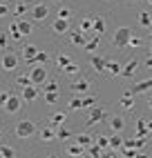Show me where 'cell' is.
<instances>
[{"mask_svg":"<svg viewBox=\"0 0 152 158\" xmlns=\"http://www.w3.org/2000/svg\"><path fill=\"white\" fill-rule=\"evenodd\" d=\"M40 129V125L36 120H31V118H20L16 125H14V136L18 140H29V138H34V136L38 134Z\"/></svg>","mask_w":152,"mask_h":158,"instance_id":"cell-1","label":"cell"},{"mask_svg":"<svg viewBox=\"0 0 152 158\" xmlns=\"http://www.w3.org/2000/svg\"><path fill=\"white\" fill-rule=\"evenodd\" d=\"M20 67V54L14 49H5L0 51V71L2 73H11Z\"/></svg>","mask_w":152,"mask_h":158,"instance_id":"cell-2","label":"cell"},{"mask_svg":"<svg viewBox=\"0 0 152 158\" xmlns=\"http://www.w3.org/2000/svg\"><path fill=\"white\" fill-rule=\"evenodd\" d=\"M51 14V9L45 5V2H36L29 7V18L31 23H42V20H47V16Z\"/></svg>","mask_w":152,"mask_h":158,"instance_id":"cell-3","label":"cell"},{"mask_svg":"<svg viewBox=\"0 0 152 158\" xmlns=\"http://www.w3.org/2000/svg\"><path fill=\"white\" fill-rule=\"evenodd\" d=\"M130 38H132V31H130L127 27H118L114 38H112V47L114 49H125L130 45Z\"/></svg>","mask_w":152,"mask_h":158,"instance_id":"cell-4","label":"cell"},{"mask_svg":"<svg viewBox=\"0 0 152 158\" xmlns=\"http://www.w3.org/2000/svg\"><path fill=\"white\" fill-rule=\"evenodd\" d=\"M20 109H23V98H20V94H11V96L7 98L2 111H5L7 116H18Z\"/></svg>","mask_w":152,"mask_h":158,"instance_id":"cell-5","label":"cell"},{"mask_svg":"<svg viewBox=\"0 0 152 158\" xmlns=\"http://www.w3.org/2000/svg\"><path fill=\"white\" fill-rule=\"evenodd\" d=\"M29 78H31V82H34V85L40 87L49 76H47V69L42 67V65H31V67H29Z\"/></svg>","mask_w":152,"mask_h":158,"instance_id":"cell-6","label":"cell"},{"mask_svg":"<svg viewBox=\"0 0 152 158\" xmlns=\"http://www.w3.org/2000/svg\"><path fill=\"white\" fill-rule=\"evenodd\" d=\"M96 105V96H85V98H72L67 102V107L69 109H85V107H94Z\"/></svg>","mask_w":152,"mask_h":158,"instance_id":"cell-7","label":"cell"},{"mask_svg":"<svg viewBox=\"0 0 152 158\" xmlns=\"http://www.w3.org/2000/svg\"><path fill=\"white\" fill-rule=\"evenodd\" d=\"M38 96H40V87L38 85H29V87L20 89V98H23V102H34Z\"/></svg>","mask_w":152,"mask_h":158,"instance_id":"cell-8","label":"cell"},{"mask_svg":"<svg viewBox=\"0 0 152 158\" xmlns=\"http://www.w3.org/2000/svg\"><path fill=\"white\" fill-rule=\"evenodd\" d=\"M36 138H38L40 143H54V140H56V129L49 127V125H45V127H40V129H38Z\"/></svg>","mask_w":152,"mask_h":158,"instance_id":"cell-9","label":"cell"},{"mask_svg":"<svg viewBox=\"0 0 152 158\" xmlns=\"http://www.w3.org/2000/svg\"><path fill=\"white\" fill-rule=\"evenodd\" d=\"M56 36H63V34H67L69 31V20H65V18H58L56 16V20L51 23V27H49Z\"/></svg>","mask_w":152,"mask_h":158,"instance_id":"cell-10","label":"cell"},{"mask_svg":"<svg viewBox=\"0 0 152 158\" xmlns=\"http://www.w3.org/2000/svg\"><path fill=\"white\" fill-rule=\"evenodd\" d=\"M152 89V78H145V80H139V82H134L132 87H130V94H145V91H150Z\"/></svg>","mask_w":152,"mask_h":158,"instance_id":"cell-11","label":"cell"},{"mask_svg":"<svg viewBox=\"0 0 152 158\" xmlns=\"http://www.w3.org/2000/svg\"><path fill=\"white\" fill-rule=\"evenodd\" d=\"M65 120H67L65 111H54V114L49 116L47 125H49V127H54V129H58V127H63V125H65Z\"/></svg>","mask_w":152,"mask_h":158,"instance_id":"cell-12","label":"cell"},{"mask_svg":"<svg viewBox=\"0 0 152 158\" xmlns=\"http://www.w3.org/2000/svg\"><path fill=\"white\" fill-rule=\"evenodd\" d=\"M103 118H105V109H103V107H92V111H90V116H87V123H85V125L90 127V125L101 123Z\"/></svg>","mask_w":152,"mask_h":158,"instance_id":"cell-13","label":"cell"},{"mask_svg":"<svg viewBox=\"0 0 152 158\" xmlns=\"http://www.w3.org/2000/svg\"><path fill=\"white\" fill-rule=\"evenodd\" d=\"M29 2H16L14 5V9H11V14H14V18L16 20H20V18H25L27 14H29Z\"/></svg>","mask_w":152,"mask_h":158,"instance_id":"cell-14","label":"cell"},{"mask_svg":"<svg viewBox=\"0 0 152 158\" xmlns=\"http://www.w3.org/2000/svg\"><path fill=\"white\" fill-rule=\"evenodd\" d=\"M136 67H139V60H136V58H130V60L125 62V65H123V69H121V76H123V78H130V76H134Z\"/></svg>","mask_w":152,"mask_h":158,"instance_id":"cell-15","label":"cell"},{"mask_svg":"<svg viewBox=\"0 0 152 158\" xmlns=\"http://www.w3.org/2000/svg\"><path fill=\"white\" fill-rule=\"evenodd\" d=\"M0 158H18V149L9 143H0Z\"/></svg>","mask_w":152,"mask_h":158,"instance_id":"cell-16","label":"cell"},{"mask_svg":"<svg viewBox=\"0 0 152 158\" xmlns=\"http://www.w3.org/2000/svg\"><path fill=\"white\" fill-rule=\"evenodd\" d=\"M38 51H40L38 45H23V62H29L31 58L38 54Z\"/></svg>","mask_w":152,"mask_h":158,"instance_id":"cell-17","label":"cell"},{"mask_svg":"<svg viewBox=\"0 0 152 158\" xmlns=\"http://www.w3.org/2000/svg\"><path fill=\"white\" fill-rule=\"evenodd\" d=\"M121 69H123V65L118 60H105V71L107 73H112V76H121Z\"/></svg>","mask_w":152,"mask_h":158,"instance_id":"cell-18","label":"cell"},{"mask_svg":"<svg viewBox=\"0 0 152 158\" xmlns=\"http://www.w3.org/2000/svg\"><path fill=\"white\" fill-rule=\"evenodd\" d=\"M105 60H107V58H103V56H90V65H92L94 71L103 73V71H105Z\"/></svg>","mask_w":152,"mask_h":158,"instance_id":"cell-19","label":"cell"},{"mask_svg":"<svg viewBox=\"0 0 152 158\" xmlns=\"http://www.w3.org/2000/svg\"><path fill=\"white\" fill-rule=\"evenodd\" d=\"M65 156H72V158H78L83 154V147L78 143H72V145H65V149H63Z\"/></svg>","mask_w":152,"mask_h":158,"instance_id":"cell-20","label":"cell"},{"mask_svg":"<svg viewBox=\"0 0 152 158\" xmlns=\"http://www.w3.org/2000/svg\"><path fill=\"white\" fill-rule=\"evenodd\" d=\"M123 127H125V118H121V116H112V118H110V129L114 134H121Z\"/></svg>","mask_w":152,"mask_h":158,"instance_id":"cell-21","label":"cell"},{"mask_svg":"<svg viewBox=\"0 0 152 158\" xmlns=\"http://www.w3.org/2000/svg\"><path fill=\"white\" fill-rule=\"evenodd\" d=\"M38 62H40V65H47V62H49V54H47V51H42V49H40V51H38V54L31 58L29 62H25V65H29V67H31V65H38Z\"/></svg>","mask_w":152,"mask_h":158,"instance_id":"cell-22","label":"cell"},{"mask_svg":"<svg viewBox=\"0 0 152 158\" xmlns=\"http://www.w3.org/2000/svg\"><path fill=\"white\" fill-rule=\"evenodd\" d=\"M18 29H20V34H23V38H27V36H31V31H34V25H31V20L20 18L18 20Z\"/></svg>","mask_w":152,"mask_h":158,"instance_id":"cell-23","label":"cell"},{"mask_svg":"<svg viewBox=\"0 0 152 158\" xmlns=\"http://www.w3.org/2000/svg\"><path fill=\"white\" fill-rule=\"evenodd\" d=\"M7 34H9V38H14V40H23V34H20V29H18V20L14 18L11 23H9V29H7Z\"/></svg>","mask_w":152,"mask_h":158,"instance_id":"cell-24","label":"cell"},{"mask_svg":"<svg viewBox=\"0 0 152 158\" xmlns=\"http://www.w3.org/2000/svg\"><path fill=\"white\" fill-rule=\"evenodd\" d=\"M72 91H87L90 89V80L87 78H78V80H74L72 85H69Z\"/></svg>","mask_w":152,"mask_h":158,"instance_id":"cell-25","label":"cell"},{"mask_svg":"<svg viewBox=\"0 0 152 158\" xmlns=\"http://www.w3.org/2000/svg\"><path fill=\"white\" fill-rule=\"evenodd\" d=\"M145 140H148V138L139 136V138H127V140H123V145L127 147V149H139V147H143V145H145Z\"/></svg>","mask_w":152,"mask_h":158,"instance_id":"cell-26","label":"cell"},{"mask_svg":"<svg viewBox=\"0 0 152 158\" xmlns=\"http://www.w3.org/2000/svg\"><path fill=\"white\" fill-rule=\"evenodd\" d=\"M92 29L96 31V36H101L105 31V20L101 16H92Z\"/></svg>","mask_w":152,"mask_h":158,"instance_id":"cell-27","label":"cell"},{"mask_svg":"<svg viewBox=\"0 0 152 158\" xmlns=\"http://www.w3.org/2000/svg\"><path fill=\"white\" fill-rule=\"evenodd\" d=\"M14 85H16L18 89H23V87H29V85H34V82H31V78H29V73H20V76H16V80H14Z\"/></svg>","mask_w":152,"mask_h":158,"instance_id":"cell-28","label":"cell"},{"mask_svg":"<svg viewBox=\"0 0 152 158\" xmlns=\"http://www.w3.org/2000/svg\"><path fill=\"white\" fill-rule=\"evenodd\" d=\"M118 105H121L123 109H132V107H134V94L125 91L123 96H121V102H118Z\"/></svg>","mask_w":152,"mask_h":158,"instance_id":"cell-29","label":"cell"},{"mask_svg":"<svg viewBox=\"0 0 152 158\" xmlns=\"http://www.w3.org/2000/svg\"><path fill=\"white\" fill-rule=\"evenodd\" d=\"M69 40H72V45H76V47H83L85 43H87V38H85L83 31H74V34L69 36Z\"/></svg>","mask_w":152,"mask_h":158,"instance_id":"cell-30","label":"cell"},{"mask_svg":"<svg viewBox=\"0 0 152 158\" xmlns=\"http://www.w3.org/2000/svg\"><path fill=\"white\" fill-rule=\"evenodd\" d=\"M99 43H101V38H99V36H94V38H90L87 43L83 45V49L87 51V54H92V51H96V49H99Z\"/></svg>","mask_w":152,"mask_h":158,"instance_id":"cell-31","label":"cell"},{"mask_svg":"<svg viewBox=\"0 0 152 158\" xmlns=\"http://www.w3.org/2000/svg\"><path fill=\"white\" fill-rule=\"evenodd\" d=\"M40 87H42V91H60L58 89V80H51V78H47Z\"/></svg>","mask_w":152,"mask_h":158,"instance_id":"cell-32","label":"cell"},{"mask_svg":"<svg viewBox=\"0 0 152 158\" xmlns=\"http://www.w3.org/2000/svg\"><path fill=\"white\" fill-rule=\"evenodd\" d=\"M139 25L141 27H152V16L148 11H141L139 14Z\"/></svg>","mask_w":152,"mask_h":158,"instance_id":"cell-33","label":"cell"},{"mask_svg":"<svg viewBox=\"0 0 152 158\" xmlns=\"http://www.w3.org/2000/svg\"><path fill=\"white\" fill-rule=\"evenodd\" d=\"M54 60H56V67H58V69H65V67H67L69 62H72V60H69V56H65V54H58Z\"/></svg>","mask_w":152,"mask_h":158,"instance_id":"cell-34","label":"cell"},{"mask_svg":"<svg viewBox=\"0 0 152 158\" xmlns=\"http://www.w3.org/2000/svg\"><path fill=\"white\" fill-rule=\"evenodd\" d=\"M9 49V34H7V29H0V51H5Z\"/></svg>","mask_w":152,"mask_h":158,"instance_id":"cell-35","label":"cell"},{"mask_svg":"<svg viewBox=\"0 0 152 158\" xmlns=\"http://www.w3.org/2000/svg\"><path fill=\"white\" fill-rule=\"evenodd\" d=\"M76 143H78L81 147H90L92 145V136L90 134H78L76 136Z\"/></svg>","mask_w":152,"mask_h":158,"instance_id":"cell-36","label":"cell"},{"mask_svg":"<svg viewBox=\"0 0 152 158\" xmlns=\"http://www.w3.org/2000/svg\"><path fill=\"white\" fill-rule=\"evenodd\" d=\"M78 31H83V34H87V31H92V16L83 18L81 25H78Z\"/></svg>","mask_w":152,"mask_h":158,"instance_id":"cell-37","label":"cell"},{"mask_svg":"<svg viewBox=\"0 0 152 158\" xmlns=\"http://www.w3.org/2000/svg\"><path fill=\"white\" fill-rule=\"evenodd\" d=\"M58 96H60V91H45V102L47 105H56Z\"/></svg>","mask_w":152,"mask_h":158,"instance_id":"cell-38","label":"cell"},{"mask_svg":"<svg viewBox=\"0 0 152 158\" xmlns=\"http://www.w3.org/2000/svg\"><path fill=\"white\" fill-rule=\"evenodd\" d=\"M69 136H72V131H69V129H63V127H58V129H56V140H60V143L69 140Z\"/></svg>","mask_w":152,"mask_h":158,"instance_id":"cell-39","label":"cell"},{"mask_svg":"<svg viewBox=\"0 0 152 158\" xmlns=\"http://www.w3.org/2000/svg\"><path fill=\"white\" fill-rule=\"evenodd\" d=\"M136 136H143V138H148V136H150V134L145 131V120H143V118L136 120Z\"/></svg>","mask_w":152,"mask_h":158,"instance_id":"cell-40","label":"cell"},{"mask_svg":"<svg viewBox=\"0 0 152 158\" xmlns=\"http://www.w3.org/2000/svg\"><path fill=\"white\" fill-rule=\"evenodd\" d=\"M63 71H65V73H69V76H76V73H78V71H81V67H78V65H76V62H69V65H67V67H65Z\"/></svg>","mask_w":152,"mask_h":158,"instance_id":"cell-41","label":"cell"},{"mask_svg":"<svg viewBox=\"0 0 152 158\" xmlns=\"http://www.w3.org/2000/svg\"><path fill=\"white\" fill-rule=\"evenodd\" d=\"M69 16H72V9H69V7H58V18L69 20Z\"/></svg>","mask_w":152,"mask_h":158,"instance_id":"cell-42","label":"cell"},{"mask_svg":"<svg viewBox=\"0 0 152 158\" xmlns=\"http://www.w3.org/2000/svg\"><path fill=\"white\" fill-rule=\"evenodd\" d=\"M123 145V138H121V134H114L112 138H110V147H121Z\"/></svg>","mask_w":152,"mask_h":158,"instance_id":"cell-43","label":"cell"},{"mask_svg":"<svg viewBox=\"0 0 152 158\" xmlns=\"http://www.w3.org/2000/svg\"><path fill=\"white\" fill-rule=\"evenodd\" d=\"M9 14H11V9H9V5H7V2H0V20H2V18H7Z\"/></svg>","mask_w":152,"mask_h":158,"instance_id":"cell-44","label":"cell"},{"mask_svg":"<svg viewBox=\"0 0 152 158\" xmlns=\"http://www.w3.org/2000/svg\"><path fill=\"white\" fill-rule=\"evenodd\" d=\"M9 96H11V91H7V89L0 91V109L5 107V102H7V98H9Z\"/></svg>","mask_w":152,"mask_h":158,"instance_id":"cell-45","label":"cell"},{"mask_svg":"<svg viewBox=\"0 0 152 158\" xmlns=\"http://www.w3.org/2000/svg\"><path fill=\"white\" fill-rule=\"evenodd\" d=\"M96 145H99L101 149H103V147H110V138H105V136H99V138H96Z\"/></svg>","mask_w":152,"mask_h":158,"instance_id":"cell-46","label":"cell"},{"mask_svg":"<svg viewBox=\"0 0 152 158\" xmlns=\"http://www.w3.org/2000/svg\"><path fill=\"white\" fill-rule=\"evenodd\" d=\"M139 45H141V40H139L136 36H132V38H130V45H127V47H139Z\"/></svg>","mask_w":152,"mask_h":158,"instance_id":"cell-47","label":"cell"},{"mask_svg":"<svg viewBox=\"0 0 152 158\" xmlns=\"http://www.w3.org/2000/svg\"><path fill=\"white\" fill-rule=\"evenodd\" d=\"M90 152H92L94 156H99V154H101V147H99V145H92V147H90Z\"/></svg>","mask_w":152,"mask_h":158,"instance_id":"cell-48","label":"cell"},{"mask_svg":"<svg viewBox=\"0 0 152 158\" xmlns=\"http://www.w3.org/2000/svg\"><path fill=\"white\" fill-rule=\"evenodd\" d=\"M145 67H148V69H152V54L145 58Z\"/></svg>","mask_w":152,"mask_h":158,"instance_id":"cell-49","label":"cell"},{"mask_svg":"<svg viewBox=\"0 0 152 158\" xmlns=\"http://www.w3.org/2000/svg\"><path fill=\"white\" fill-rule=\"evenodd\" d=\"M2 138H5V129L0 127V143H2Z\"/></svg>","mask_w":152,"mask_h":158,"instance_id":"cell-50","label":"cell"},{"mask_svg":"<svg viewBox=\"0 0 152 158\" xmlns=\"http://www.w3.org/2000/svg\"><path fill=\"white\" fill-rule=\"evenodd\" d=\"M148 131H152V120H148Z\"/></svg>","mask_w":152,"mask_h":158,"instance_id":"cell-51","label":"cell"},{"mask_svg":"<svg viewBox=\"0 0 152 158\" xmlns=\"http://www.w3.org/2000/svg\"><path fill=\"white\" fill-rule=\"evenodd\" d=\"M127 2H130V5H136V2H141V0H127Z\"/></svg>","mask_w":152,"mask_h":158,"instance_id":"cell-52","label":"cell"},{"mask_svg":"<svg viewBox=\"0 0 152 158\" xmlns=\"http://www.w3.org/2000/svg\"><path fill=\"white\" fill-rule=\"evenodd\" d=\"M148 105H150V109H152V96H148Z\"/></svg>","mask_w":152,"mask_h":158,"instance_id":"cell-53","label":"cell"},{"mask_svg":"<svg viewBox=\"0 0 152 158\" xmlns=\"http://www.w3.org/2000/svg\"><path fill=\"white\" fill-rule=\"evenodd\" d=\"M0 2H9V0H0Z\"/></svg>","mask_w":152,"mask_h":158,"instance_id":"cell-54","label":"cell"},{"mask_svg":"<svg viewBox=\"0 0 152 158\" xmlns=\"http://www.w3.org/2000/svg\"><path fill=\"white\" fill-rule=\"evenodd\" d=\"M148 5H152V0H148Z\"/></svg>","mask_w":152,"mask_h":158,"instance_id":"cell-55","label":"cell"},{"mask_svg":"<svg viewBox=\"0 0 152 158\" xmlns=\"http://www.w3.org/2000/svg\"><path fill=\"white\" fill-rule=\"evenodd\" d=\"M150 29H152V27H150ZM150 36H152V31H150Z\"/></svg>","mask_w":152,"mask_h":158,"instance_id":"cell-56","label":"cell"},{"mask_svg":"<svg viewBox=\"0 0 152 158\" xmlns=\"http://www.w3.org/2000/svg\"><path fill=\"white\" fill-rule=\"evenodd\" d=\"M145 158H152V156H145Z\"/></svg>","mask_w":152,"mask_h":158,"instance_id":"cell-57","label":"cell"},{"mask_svg":"<svg viewBox=\"0 0 152 158\" xmlns=\"http://www.w3.org/2000/svg\"><path fill=\"white\" fill-rule=\"evenodd\" d=\"M47 158H54V156H47Z\"/></svg>","mask_w":152,"mask_h":158,"instance_id":"cell-58","label":"cell"},{"mask_svg":"<svg viewBox=\"0 0 152 158\" xmlns=\"http://www.w3.org/2000/svg\"><path fill=\"white\" fill-rule=\"evenodd\" d=\"M54 2H58V0H54Z\"/></svg>","mask_w":152,"mask_h":158,"instance_id":"cell-59","label":"cell"},{"mask_svg":"<svg viewBox=\"0 0 152 158\" xmlns=\"http://www.w3.org/2000/svg\"><path fill=\"white\" fill-rule=\"evenodd\" d=\"M150 49H152V45H150Z\"/></svg>","mask_w":152,"mask_h":158,"instance_id":"cell-60","label":"cell"}]
</instances>
